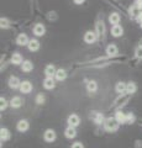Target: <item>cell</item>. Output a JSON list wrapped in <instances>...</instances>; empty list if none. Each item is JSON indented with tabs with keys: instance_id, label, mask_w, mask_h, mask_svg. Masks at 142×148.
<instances>
[{
	"instance_id": "13",
	"label": "cell",
	"mask_w": 142,
	"mask_h": 148,
	"mask_svg": "<svg viewBox=\"0 0 142 148\" xmlns=\"http://www.w3.org/2000/svg\"><path fill=\"white\" fill-rule=\"evenodd\" d=\"M129 98H130V95L127 94V95H123V94H121L120 95V98H119L115 103V105H114V108H120V106H123L126 103H127V100H129Z\"/></svg>"
},
{
	"instance_id": "30",
	"label": "cell",
	"mask_w": 142,
	"mask_h": 148,
	"mask_svg": "<svg viewBox=\"0 0 142 148\" xmlns=\"http://www.w3.org/2000/svg\"><path fill=\"white\" fill-rule=\"evenodd\" d=\"M135 120H136V117H135V115H134V114H131V112L126 114V125L134 123V122H135Z\"/></svg>"
},
{
	"instance_id": "35",
	"label": "cell",
	"mask_w": 142,
	"mask_h": 148,
	"mask_svg": "<svg viewBox=\"0 0 142 148\" xmlns=\"http://www.w3.org/2000/svg\"><path fill=\"white\" fill-rule=\"evenodd\" d=\"M71 148H84V146H83V143H80V142H75V143H73Z\"/></svg>"
},
{
	"instance_id": "3",
	"label": "cell",
	"mask_w": 142,
	"mask_h": 148,
	"mask_svg": "<svg viewBox=\"0 0 142 148\" xmlns=\"http://www.w3.org/2000/svg\"><path fill=\"white\" fill-rule=\"evenodd\" d=\"M90 119L94 121L95 125H104L105 120H104V116L102 112H98V111H93V112L90 114Z\"/></svg>"
},
{
	"instance_id": "37",
	"label": "cell",
	"mask_w": 142,
	"mask_h": 148,
	"mask_svg": "<svg viewBox=\"0 0 142 148\" xmlns=\"http://www.w3.org/2000/svg\"><path fill=\"white\" fill-rule=\"evenodd\" d=\"M73 1H74V4H77V5H82L85 0H73Z\"/></svg>"
},
{
	"instance_id": "5",
	"label": "cell",
	"mask_w": 142,
	"mask_h": 148,
	"mask_svg": "<svg viewBox=\"0 0 142 148\" xmlns=\"http://www.w3.org/2000/svg\"><path fill=\"white\" fill-rule=\"evenodd\" d=\"M43 140L48 143H52L54 140H56V132L53 131V130H46L45 133H43Z\"/></svg>"
},
{
	"instance_id": "19",
	"label": "cell",
	"mask_w": 142,
	"mask_h": 148,
	"mask_svg": "<svg viewBox=\"0 0 142 148\" xmlns=\"http://www.w3.org/2000/svg\"><path fill=\"white\" fill-rule=\"evenodd\" d=\"M27 47H29V49L31 51V52H36V51L40 49V42L37 40H30L29 45H27Z\"/></svg>"
},
{
	"instance_id": "17",
	"label": "cell",
	"mask_w": 142,
	"mask_h": 148,
	"mask_svg": "<svg viewBox=\"0 0 142 148\" xmlns=\"http://www.w3.org/2000/svg\"><path fill=\"white\" fill-rule=\"evenodd\" d=\"M11 137V133L9 131L8 128H1L0 130V140L1 142H5V141H9Z\"/></svg>"
},
{
	"instance_id": "11",
	"label": "cell",
	"mask_w": 142,
	"mask_h": 148,
	"mask_svg": "<svg viewBox=\"0 0 142 148\" xmlns=\"http://www.w3.org/2000/svg\"><path fill=\"white\" fill-rule=\"evenodd\" d=\"M9 86L11 88V89H17L19 88L20 89V85H21V82H20V79L17 77H10L9 78Z\"/></svg>"
},
{
	"instance_id": "23",
	"label": "cell",
	"mask_w": 142,
	"mask_h": 148,
	"mask_svg": "<svg viewBox=\"0 0 142 148\" xmlns=\"http://www.w3.org/2000/svg\"><path fill=\"white\" fill-rule=\"evenodd\" d=\"M64 136L67 138H74L77 136V131H75V127H72V126H68L64 131Z\"/></svg>"
},
{
	"instance_id": "27",
	"label": "cell",
	"mask_w": 142,
	"mask_h": 148,
	"mask_svg": "<svg viewBox=\"0 0 142 148\" xmlns=\"http://www.w3.org/2000/svg\"><path fill=\"white\" fill-rule=\"evenodd\" d=\"M136 90H137V86H136V84L134 82L127 83V85H126V92H127V94H129V95L135 94Z\"/></svg>"
},
{
	"instance_id": "9",
	"label": "cell",
	"mask_w": 142,
	"mask_h": 148,
	"mask_svg": "<svg viewBox=\"0 0 142 148\" xmlns=\"http://www.w3.org/2000/svg\"><path fill=\"white\" fill-rule=\"evenodd\" d=\"M46 32V27L42 24H36L34 27V35L37 36V37H42Z\"/></svg>"
},
{
	"instance_id": "39",
	"label": "cell",
	"mask_w": 142,
	"mask_h": 148,
	"mask_svg": "<svg viewBox=\"0 0 142 148\" xmlns=\"http://www.w3.org/2000/svg\"><path fill=\"white\" fill-rule=\"evenodd\" d=\"M141 11H142V6H141Z\"/></svg>"
},
{
	"instance_id": "2",
	"label": "cell",
	"mask_w": 142,
	"mask_h": 148,
	"mask_svg": "<svg viewBox=\"0 0 142 148\" xmlns=\"http://www.w3.org/2000/svg\"><path fill=\"white\" fill-rule=\"evenodd\" d=\"M97 40H98L97 32H94V31H86V32H85V35H84V41H85V43L91 45V43H94Z\"/></svg>"
},
{
	"instance_id": "22",
	"label": "cell",
	"mask_w": 142,
	"mask_h": 148,
	"mask_svg": "<svg viewBox=\"0 0 142 148\" xmlns=\"http://www.w3.org/2000/svg\"><path fill=\"white\" fill-rule=\"evenodd\" d=\"M21 69H22V72H25V73H29L31 72L34 69V64L32 62H30V61H24L21 64Z\"/></svg>"
},
{
	"instance_id": "26",
	"label": "cell",
	"mask_w": 142,
	"mask_h": 148,
	"mask_svg": "<svg viewBox=\"0 0 142 148\" xmlns=\"http://www.w3.org/2000/svg\"><path fill=\"white\" fill-rule=\"evenodd\" d=\"M115 119L117 120L119 123H126V114H123L122 111H116L115 114Z\"/></svg>"
},
{
	"instance_id": "12",
	"label": "cell",
	"mask_w": 142,
	"mask_h": 148,
	"mask_svg": "<svg viewBox=\"0 0 142 148\" xmlns=\"http://www.w3.org/2000/svg\"><path fill=\"white\" fill-rule=\"evenodd\" d=\"M56 86V83H54V79L52 77H46V79L43 80V88L47 90H51Z\"/></svg>"
},
{
	"instance_id": "31",
	"label": "cell",
	"mask_w": 142,
	"mask_h": 148,
	"mask_svg": "<svg viewBox=\"0 0 142 148\" xmlns=\"http://www.w3.org/2000/svg\"><path fill=\"white\" fill-rule=\"evenodd\" d=\"M35 101H36V104H37V105H42V104H45V101H46L45 95H43V94H38L37 96H36Z\"/></svg>"
},
{
	"instance_id": "4",
	"label": "cell",
	"mask_w": 142,
	"mask_h": 148,
	"mask_svg": "<svg viewBox=\"0 0 142 148\" xmlns=\"http://www.w3.org/2000/svg\"><path fill=\"white\" fill-rule=\"evenodd\" d=\"M67 123L69 125V126H72V127L79 126V123H80V117L78 116L77 114H72V115H69V116H68Z\"/></svg>"
},
{
	"instance_id": "20",
	"label": "cell",
	"mask_w": 142,
	"mask_h": 148,
	"mask_svg": "<svg viewBox=\"0 0 142 148\" xmlns=\"http://www.w3.org/2000/svg\"><path fill=\"white\" fill-rule=\"evenodd\" d=\"M56 72H57V69L54 68L53 64H48V66L45 68L46 77H54V75H56Z\"/></svg>"
},
{
	"instance_id": "36",
	"label": "cell",
	"mask_w": 142,
	"mask_h": 148,
	"mask_svg": "<svg viewBox=\"0 0 142 148\" xmlns=\"http://www.w3.org/2000/svg\"><path fill=\"white\" fill-rule=\"evenodd\" d=\"M134 4H135V5H137V6H139V8L141 9V6H142V0H136V1H135Z\"/></svg>"
},
{
	"instance_id": "24",
	"label": "cell",
	"mask_w": 142,
	"mask_h": 148,
	"mask_svg": "<svg viewBox=\"0 0 142 148\" xmlns=\"http://www.w3.org/2000/svg\"><path fill=\"white\" fill-rule=\"evenodd\" d=\"M109 22H110L111 25H119V22H120V15H119L117 12L110 14V16H109Z\"/></svg>"
},
{
	"instance_id": "32",
	"label": "cell",
	"mask_w": 142,
	"mask_h": 148,
	"mask_svg": "<svg viewBox=\"0 0 142 148\" xmlns=\"http://www.w3.org/2000/svg\"><path fill=\"white\" fill-rule=\"evenodd\" d=\"M9 25H10V22H9L8 18L1 17V20H0V26H1V29H8Z\"/></svg>"
},
{
	"instance_id": "8",
	"label": "cell",
	"mask_w": 142,
	"mask_h": 148,
	"mask_svg": "<svg viewBox=\"0 0 142 148\" xmlns=\"http://www.w3.org/2000/svg\"><path fill=\"white\" fill-rule=\"evenodd\" d=\"M29 127H30V123L27 120H20L16 125V130L19 132H26L27 130H29Z\"/></svg>"
},
{
	"instance_id": "21",
	"label": "cell",
	"mask_w": 142,
	"mask_h": 148,
	"mask_svg": "<svg viewBox=\"0 0 142 148\" xmlns=\"http://www.w3.org/2000/svg\"><path fill=\"white\" fill-rule=\"evenodd\" d=\"M54 78H56V80L58 82H62V80H64L66 78H67V72L64 71V69H57V72H56V75H54Z\"/></svg>"
},
{
	"instance_id": "25",
	"label": "cell",
	"mask_w": 142,
	"mask_h": 148,
	"mask_svg": "<svg viewBox=\"0 0 142 148\" xmlns=\"http://www.w3.org/2000/svg\"><path fill=\"white\" fill-rule=\"evenodd\" d=\"M126 85L127 84H125L123 82H119L117 84H116V86H115V90H116V92L117 94H125L126 92Z\"/></svg>"
},
{
	"instance_id": "15",
	"label": "cell",
	"mask_w": 142,
	"mask_h": 148,
	"mask_svg": "<svg viewBox=\"0 0 142 148\" xmlns=\"http://www.w3.org/2000/svg\"><path fill=\"white\" fill-rule=\"evenodd\" d=\"M117 52H119V49H117L116 45L111 43V45H109L106 47V54L109 56V57H115V56L117 54Z\"/></svg>"
},
{
	"instance_id": "10",
	"label": "cell",
	"mask_w": 142,
	"mask_h": 148,
	"mask_svg": "<svg viewBox=\"0 0 142 148\" xmlns=\"http://www.w3.org/2000/svg\"><path fill=\"white\" fill-rule=\"evenodd\" d=\"M30 42V40H29V37H27L26 34H20V35H17V38H16V43L19 45V46H27Z\"/></svg>"
},
{
	"instance_id": "33",
	"label": "cell",
	"mask_w": 142,
	"mask_h": 148,
	"mask_svg": "<svg viewBox=\"0 0 142 148\" xmlns=\"http://www.w3.org/2000/svg\"><path fill=\"white\" fill-rule=\"evenodd\" d=\"M8 108V101L5 98H0V110H5Z\"/></svg>"
},
{
	"instance_id": "18",
	"label": "cell",
	"mask_w": 142,
	"mask_h": 148,
	"mask_svg": "<svg viewBox=\"0 0 142 148\" xmlns=\"http://www.w3.org/2000/svg\"><path fill=\"white\" fill-rule=\"evenodd\" d=\"M122 34H123V29L120 25H114L111 27V35L114 37H120L122 36Z\"/></svg>"
},
{
	"instance_id": "38",
	"label": "cell",
	"mask_w": 142,
	"mask_h": 148,
	"mask_svg": "<svg viewBox=\"0 0 142 148\" xmlns=\"http://www.w3.org/2000/svg\"><path fill=\"white\" fill-rule=\"evenodd\" d=\"M140 25H141V27H142V21H141V22H140Z\"/></svg>"
},
{
	"instance_id": "29",
	"label": "cell",
	"mask_w": 142,
	"mask_h": 148,
	"mask_svg": "<svg viewBox=\"0 0 142 148\" xmlns=\"http://www.w3.org/2000/svg\"><path fill=\"white\" fill-rule=\"evenodd\" d=\"M11 63L12 64H21L22 63V56L20 53H14L11 56Z\"/></svg>"
},
{
	"instance_id": "34",
	"label": "cell",
	"mask_w": 142,
	"mask_h": 148,
	"mask_svg": "<svg viewBox=\"0 0 142 148\" xmlns=\"http://www.w3.org/2000/svg\"><path fill=\"white\" fill-rule=\"evenodd\" d=\"M135 56H136V58L142 59V46H139V47L135 49Z\"/></svg>"
},
{
	"instance_id": "14",
	"label": "cell",
	"mask_w": 142,
	"mask_h": 148,
	"mask_svg": "<svg viewBox=\"0 0 142 148\" xmlns=\"http://www.w3.org/2000/svg\"><path fill=\"white\" fill-rule=\"evenodd\" d=\"M9 104H10V106L14 108V109H19V108L22 106V99L20 98V96H14Z\"/></svg>"
},
{
	"instance_id": "7",
	"label": "cell",
	"mask_w": 142,
	"mask_h": 148,
	"mask_svg": "<svg viewBox=\"0 0 142 148\" xmlns=\"http://www.w3.org/2000/svg\"><path fill=\"white\" fill-rule=\"evenodd\" d=\"M20 91L22 94H29V92L32 91V84L29 82V80H25V82H21V85H20Z\"/></svg>"
},
{
	"instance_id": "16",
	"label": "cell",
	"mask_w": 142,
	"mask_h": 148,
	"mask_svg": "<svg viewBox=\"0 0 142 148\" xmlns=\"http://www.w3.org/2000/svg\"><path fill=\"white\" fill-rule=\"evenodd\" d=\"M129 14H130V16H131V17L137 18V17L140 16V14H141V9L134 4V5H131V8L129 9Z\"/></svg>"
},
{
	"instance_id": "1",
	"label": "cell",
	"mask_w": 142,
	"mask_h": 148,
	"mask_svg": "<svg viewBox=\"0 0 142 148\" xmlns=\"http://www.w3.org/2000/svg\"><path fill=\"white\" fill-rule=\"evenodd\" d=\"M119 123L115 117H108L105 119V122H104V128L108 132H116L117 128H119Z\"/></svg>"
},
{
	"instance_id": "28",
	"label": "cell",
	"mask_w": 142,
	"mask_h": 148,
	"mask_svg": "<svg viewBox=\"0 0 142 148\" xmlns=\"http://www.w3.org/2000/svg\"><path fill=\"white\" fill-rule=\"evenodd\" d=\"M86 90L89 92H95L98 90V83L94 82V80L88 82V84H86Z\"/></svg>"
},
{
	"instance_id": "6",
	"label": "cell",
	"mask_w": 142,
	"mask_h": 148,
	"mask_svg": "<svg viewBox=\"0 0 142 148\" xmlns=\"http://www.w3.org/2000/svg\"><path fill=\"white\" fill-rule=\"evenodd\" d=\"M95 32H97V35L99 38H103L105 36V25L103 21H98L97 25H95Z\"/></svg>"
}]
</instances>
